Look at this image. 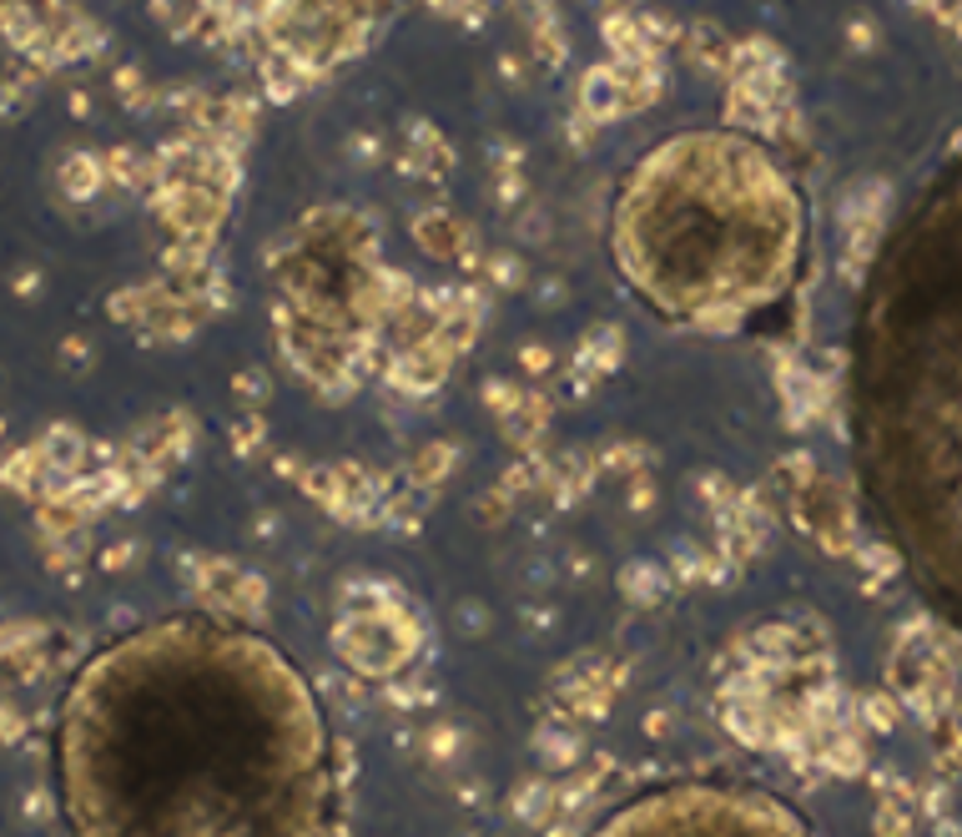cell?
<instances>
[{
  "label": "cell",
  "mask_w": 962,
  "mask_h": 837,
  "mask_svg": "<svg viewBox=\"0 0 962 837\" xmlns=\"http://www.w3.org/2000/svg\"><path fill=\"white\" fill-rule=\"evenodd\" d=\"M867 525L962 641V156L882 238L846 344Z\"/></svg>",
  "instance_id": "7a4b0ae2"
},
{
  "label": "cell",
  "mask_w": 962,
  "mask_h": 837,
  "mask_svg": "<svg viewBox=\"0 0 962 837\" xmlns=\"http://www.w3.org/2000/svg\"><path fill=\"white\" fill-rule=\"evenodd\" d=\"M610 252L625 287L666 324L725 334L791 298L807 203L761 142L680 132L620 182Z\"/></svg>",
  "instance_id": "3957f363"
},
{
  "label": "cell",
  "mask_w": 962,
  "mask_h": 837,
  "mask_svg": "<svg viewBox=\"0 0 962 837\" xmlns=\"http://www.w3.org/2000/svg\"><path fill=\"white\" fill-rule=\"evenodd\" d=\"M72 837H328L338 747L308 671L222 616H162L72 676L56 711Z\"/></svg>",
  "instance_id": "6da1fadb"
},
{
  "label": "cell",
  "mask_w": 962,
  "mask_h": 837,
  "mask_svg": "<svg viewBox=\"0 0 962 837\" xmlns=\"http://www.w3.org/2000/svg\"><path fill=\"white\" fill-rule=\"evenodd\" d=\"M584 837H821L801 807L736 778H670L615 802Z\"/></svg>",
  "instance_id": "277c9868"
}]
</instances>
